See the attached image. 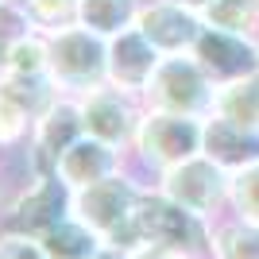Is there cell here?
Segmentation results:
<instances>
[{
    "instance_id": "cell-1",
    "label": "cell",
    "mask_w": 259,
    "mask_h": 259,
    "mask_svg": "<svg viewBox=\"0 0 259 259\" xmlns=\"http://www.w3.org/2000/svg\"><path fill=\"white\" fill-rule=\"evenodd\" d=\"M143 182L132 170H120L105 182H93L85 190L70 194V213L89 225L105 244H116L124 251H136L143 244L140 228H136V205H140Z\"/></svg>"
},
{
    "instance_id": "cell-2",
    "label": "cell",
    "mask_w": 259,
    "mask_h": 259,
    "mask_svg": "<svg viewBox=\"0 0 259 259\" xmlns=\"http://www.w3.org/2000/svg\"><path fill=\"white\" fill-rule=\"evenodd\" d=\"M205 143V120L201 116H182V112H162V108H147L132 147L128 170L140 178L143 186H155L162 170H170L178 162L201 155Z\"/></svg>"
},
{
    "instance_id": "cell-3",
    "label": "cell",
    "mask_w": 259,
    "mask_h": 259,
    "mask_svg": "<svg viewBox=\"0 0 259 259\" xmlns=\"http://www.w3.org/2000/svg\"><path fill=\"white\" fill-rule=\"evenodd\" d=\"M47 77L58 93L81 97L108 81V39L81 23L58 27L47 35Z\"/></svg>"
},
{
    "instance_id": "cell-4",
    "label": "cell",
    "mask_w": 259,
    "mask_h": 259,
    "mask_svg": "<svg viewBox=\"0 0 259 259\" xmlns=\"http://www.w3.org/2000/svg\"><path fill=\"white\" fill-rule=\"evenodd\" d=\"M136 228L143 244H162V248L186 251V255H205L209 259V240H213V221L190 213L166 197L159 186H143L140 205H136Z\"/></svg>"
},
{
    "instance_id": "cell-5",
    "label": "cell",
    "mask_w": 259,
    "mask_h": 259,
    "mask_svg": "<svg viewBox=\"0 0 259 259\" xmlns=\"http://www.w3.org/2000/svg\"><path fill=\"white\" fill-rule=\"evenodd\" d=\"M213 101H217V85H213V77L201 70V62L194 54H162L151 85L143 93L147 108L201 116V120L213 116Z\"/></svg>"
},
{
    "instance_id": "cell-6",
    "label": "cell",
    "mask_w": 259,
    "mask_h": 259,
    "mask_svg": "<svg viewBox=\"0 0 259 259\" xmlns=\"http://www.w3.org/2000/svg\"><path fill=\"white\" fill-rule=\"evenodd\" d=\"M166 197H174L178 205H186L190 213L205 217V221H217V217L228 213V194H232V174L213 162L205 151L194 155V159L178 162L170 170H162L155 178Z\"/></svg>"
},
{
    "instance_id": "cell-7",
    "label": "cell",
    "mask_w": 259,
    "mask_h": 259,
    "mask_svg": "<svg viewBox=\"0 0 259 259\" xmlns=\"http://www.w3.org/2000/svg\"><path fill=\"white\" fill-rule=\"evenodd\" d=\"M77 105H81V120H85V136H97V140H105V143L132 155L140 124H143V112H147L143 97L124 93V89L105 81V85L81 93Z\"/></svg>"
},
{
    "instance_id": "cell-8",
    "label": "cell",
    "mask_w": 259,
    "mask_h": 259,
    "mask_svg": "<svg viewBox=\"0 0 259 259\" xmlns=\"http://www.w3.org/2000/svg\"><path fill=\"white\" fill-rule=\"evenodd\" d=\"M62 217H70V186L58 174H31L0 209V228H16L27 236H43Z\"/></svg>"
},
{
    "instance_id": "cell-9",
    "label": "cell",
    "mask_w": 259,
    "mask_h": 259,
    "mask_svg": "<svg viewBox=\"0 0 259 259\" xmlns=\"http://www.w3.org/2000/svg\"><path fill=\"white\" fill-rule=\"evenodd\" d=\"M81 136H85V120H81L77 97L58 93V97L47 105V112L35 120L31 136H27V143H23L31 170L35 174H54L58 170V159H62Z\"/></svg>"
},
{
    "instance_id": "cell-10",
    "label": "cell",
    "mask_w": 259,
    "mask_h": 259,
    "mask_svg": "<svg viewBox=\"0 0 259 259\" xmlns=\"http://www.w3.org/2000/svg\"><path fill=\"white\" fill-rule=\"evenodd\" d=\"M136 27L159 54H194L197 39L205 35V16L178 0H143Z\"/></svg>"
},
{
    "instance_id": "cell-11",
    "label": "cell",
    "mask_w": 259,
    "mask_h": 259,
    "mask_svg": "<svg viewBox=\"0 0 259 259\" xmlns=\"http://www.w3.org/2000/svg\"><path fill=\"white\" fill-rule=\"evenodd\" d=\"M194 58L201 62V70L213 77V85H228V81L259 74V39L205 27V35H201L197 47H194Z\"/></svg>"
},
{
    "instance_id": "cell-12",
    "label": "cell",
    "mask_w": 259,
    "mask_h": 259,
    "mask_svg": "<svg viewBox=\"0 0 259 259\" xmlns=\"http://www.w3.org/2000/svg\"><path fill=\"white\" fill-rule=\"evenodd\" d=\"M159 62H162V54L147 43V35L140 27H128V31L108 39V85L124 89V93L143 97Z\"/></svg>"
},
{
    "instance_id": "cell-13",
    "label": "cell",
    "mask_w": 259,
    "mask_h": 259,
    "mask_svg": "<svg viewBox=\"0 0 259 259\" xmlns=\"http://www.w3.org/2000/svg\"><path fill=\"white\" fill-rule=\"evenodd\" d=\"M128 162H132L128 151H120V147L97 140V136H81V140L58 159V170L54 174H58V178L70 186V194H74V190H85V186H93V182H105L112 174L128 170Z\"/></svg>"
},
{
    "instance_id": "cell-14",
    "label": "cell",
    "mask_w": 259,
    "mask_h": 259,
    "mask_svg": "<svg viewBox=\"0 0 259 259\" xmlns=\"http://www.w3.org/2000/svg\"><path fill=\"white\" fill-rule=\"evenodd\" d=\"M201 151L213 162H221L228 174L244 170L251 162H259V128H244L221 116H205V143Z\"/></svg>"
},
{
    "instance_id": "cell-15",
    "label": "cell",
    "mask_w": 259,
    "mask_h": 259,
    "mask_svg": "<svg viewBox=\"0 0 259 259\" xmlns=\"http://www.w3.org/2000/svg\"><path fill=\"white\" fill-rule=\"evenodd\" d=\"M39 244H43L47 259H93L101 248H105V240H101L89 225H81L74 213L62 217L54 228H47L43 236H39Z\"/></svg>"
},
{
    "instance_id": "cell-16",
    "label": "cell",
    "mask_w": 259,
    "mask_h": 259,
    "mask_svg": "<svg viewBox=\"0 0 259 259\" xmlns=\"http://www.w3.org/2000/svg\"><path fill=\"white\" fill-rule=\"evenodd\" d=\"M140 8L143 0H81L77 4V23L97 31L101 39H112V35L136 27Z\"/></svg>"
},
{
    "instance_id": "cell-17",
    "label": "cell",
    "mask_w": 259,
    "mask_h": 259,
    "mask_svg": "<svg viewBox=\"0 0 259 259\" xmlns=\"http://www.w3.org/2000/svg\"><path fill=\"white\" fill-rule=\"evenodd\" d=\"M209 259H259V225L225 213L213 221Z\"/></svg>"
},
{
    "instance_id": "cell-18",
    "label": "cell",
    "mask_w": 259,
    "mask_h": 259,
    "mask_svg": "<svg viewBox=\"0 0 259 259\" xmlns=\"http://www.w3.org/2000/svg\"><path fill=\"white\" fill-rule=\"evenodd\" d=\"M213 116L244 124V128H259V74L228 81V85H217Z\"/></svg>"
},
{
    "instance_id": "cell-19",
    "label": "cell",
    "mask_w": 259,
    "mask_h": 259,
    "mask_svg": "<svg viewBox=\"0 0 259 259\" xmlns=\"http://www.w3.org/2000/svg\"><path fill=\"white\" fill-rule=\"evenodd\" d=\"M201 16H205V27L259 39V0H209Z\"/></svg>"
},
{
    "instance_id": "cell-20",
    "label": "cell",
    "mask_w": 259,
    "mask_h": 259,
    "mask_svg": "<svg viewBox=\"0 0 259 259\" xmlns=\"http://www.w3.org/2000/svg\"><path fill=\"white\" fill-rule=\"evenodd\" d=\"M4 70L12 74H47V35L31 31L4 47Z\"/></svg>"
},
{
    "instance_id": "cell-21",
    "label": "cell",
    "mask_w": 259,
    "mask_h": 259,
    "mask_svg": "<svg viewBox=\"0 0 259 259\" xmlns=\"http://www.w3.org/2000/svg\"><path fill=\"white\" fill-rule=\"evenodd\" d=\"M228 213L240 221L259 225V162L232 174V194H228Z\"/></svg>"
},
{
    "instance_id": "cell-22",
    "label": "cell",
    "mask_w": 259,
    "mask_h": 259,
    "mask_svg": "<svg viewBox=\"0 0 259 259\" xmlns=\"http://www.w3.org/2000/svg\"><path fill=\"white\" fill-rule=\"evenodd\" d=\"M77 4L81 0H27V12H31V23L43 35L58 31V27H70L77 23Z\"/></svg>"
},
{
    "instance_id": "cell-23",
    "label": "cell",
    "mask_w": 259,
    "mask_h": 259,
    "mask_svg": "<svg viewBox=\"0 0 259 259\" xmlns=\"http://www.w3.org/2000/svg\"><path fill=\"white\" fill-rule=\"evenodd\" d=\"M39 31L31 23V12H27V4H20V0H0V47H12L16 39H23V35Z\"/></svg>"
},
{
    "instance_id": "cell-24",
    "label": "cell",
    "mask_w": 259,
    "mask_h": 259,
    "mask_svg": "<svg viewBox=\"0 0 259 259\" xmlns=\"http://www.w3.org/2000/svg\"><path fill=\"white\" fill-rule=\"evenodd\" d=\"M0 259H47L39 236L16 232V228H0Z\"/></svg>"
},
{
    "instance_id": "cell-25",
    "label": "cell",
    "mask_w": 259,
    "mask_h": 259,
    "mask_svg": "<svg viewBox=\"0 0 259 259\" xmlns=\"http://www.w3.org/2000/svg\"><path fill=\"white\" fill-rule=\"evenodd\" d=\"M186 251H174V248H162V244H140L132 251V259H178Z\"/></svg>"
},
{
    "instance_id": "cell-26",
    "label": "cell",
    "mask_w": 259,
    "mask_h": 259,
    "mask_svg": "<svg viewBox=\"0 0 259 259\" xmlns=\"http://www.w3.org/2000/svg\"><path fill=\"white\" fill-rule=\"evenodd\" d=\"M93 259H132V251L116 248V244H105V248H101V251H97Z\"/></svg>"
},
{
    "instance_id": "cell-27",
    "label": "cell",
    "mask_w": 259,
    "mask_h": 259,
    "mask_svg": "<svg viewBox=\"0 0 259 259\" xmlns=\"http://www.w3.org/2000/svg\"><path fill=\"white\" fill-rule=\"evenodd\" d=\"M178 4H186V8H197V12H205L209 0H178Z\"/></svg>"
},
{
    "instance_id": "cell-28",
    "label": "cell",
    "mask_w": 259,
    "mask_h": 259,
    "mask_svg": "<svg viewBox=\"0 0 259 259\" xmlns=\"http://www.w3.org/2000/svg\"><path fill=\"white\" fill-rule=\"evenodd\" d=\"M0 74H4V47H0Z\"/></svg>"
},
{
    "instance_id": "cell-29",
    "label": "cell",
    "mask_w": 259,
    "mask_h": 259,
    "mask_svg": "<svg viewBox=\"0 0 259 259\" xmlns=\"http://www.w3.org/2000/svg\"><path fill=\"white\" fill-rule=\"evenodd\" d=\"M20 4H27V0H20Z\"/></svg>"
},
{
    "instance_id": "cell-30",
    "label": "cell",
    "mask_w": 259,
    "mask_h": 259,
    "mask_svg": "<svg viewBox=\"0 0 259 259\" xmlns=\"http://www.w3.org/2000/svg\"><path fill=\"white\" fill-rule=\"evenodd\" d=\"M0 151H4V147H0Z\"/></svg>"
}]
</instances>
